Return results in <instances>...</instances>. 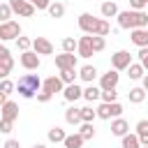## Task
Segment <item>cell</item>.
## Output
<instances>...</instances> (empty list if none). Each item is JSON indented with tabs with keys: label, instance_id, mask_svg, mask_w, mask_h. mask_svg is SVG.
<instances>
[{
	"label": "cell",
	"instance_id": "277c9868",
	"mask_svg": "<svg viewBox=\"0 0 148 148\" xmlns=\"http://www.w3.org/2000/svg\"><path fill=\"white\" fill-rule=\"evenodd\" d=\"M95 111H97V118H102V120H109V118H120V113H123V104H118V102H111V104L102 102Z\"/></svg>",
	"mask_w": 148,
	"mask_h": 148
},
{
	"label": "cell",
	"instance_id": "836d02e7",
	"mask_svg": "<svg viewBox=\"0 0 148 148\" xmlns=\"http://www.w3.org/2000/svg\"><path fill=\"white\" fill-rule=\"evenodd\" d=\"M12 7H9V2H0V23H7V21H12Z\"/></svg>",
	"mask_w": 148,
	"mask_h": 148
},
{
	"label": "cell",
	"instance_id": "ba28073f",
	"mask_svg": "<svg viewBox=\"0 0 148 148\" xmlns=\"http://www.w3.org/2000/svg\"><path fill=\"white\" fill-rule=\"evenodd\" d=\"M18 60H21L23 69H28V72L39 69V65H42V60H39V56H37L35 51H23V53L18 56Z\"/></svg>",
	"mask_w": 148,
	"mask_h": 148
},
{
	"label": "cell",
	"instance_id": "f6af8a7d",
	"mask_svg": "<svg viewBox=\"0 0 148 148\" xmlns=\"http://www.w3.org/2000/svg\"><path fill=\"white\" fill-rule=\"evenodd\" d=\"M5 58H12L9 56V49L7 46H0V60H5Z\"/></svg>",
	"mask_w": 148,
	"mask_h": 148
},
{
	"label": "cell",
	"instance_id": "8992f818",
	"mask_svg": "<svg viewBox=\"0 0 148 148\" xmlns=\"http://www.w3.org/2000/svg\"><path fill=\"white\" fill-rule=\"evenodd\" d=\"M130 65H132V53H130V51H116V53L111 56V69L123 72V69H127Z\"/></svg>",
	"mask_w": 148,
	"mask_h": 148
},
{
	"label": "cell",
	"instance_id": "1f68e13d",
	"mask_svg": "<svg viewBox=\"0 0 148 148\" xmlns=\"http://www.w3.org/2000/svg\"><path fill=\"white\" fill-rule=\"evenodd\" d=\"M97 118V111L92 106H81V123H92Z\"/></svg>",
	"mask_w": 148,
	"mask_h": 148
},
{
	"label": "cell",
	"instance_id": "9a60e30c",
	"mask_svg": "<svg viewBox=\"0 0 148 148\" xmlns=\"http://www.w3.org/2000/svg\"><path fill=\"white\" fill-rule=\"evenodd\" d=\"M2 118H7V120H12V123H16V120H18V104H16V102H12V99H7V102L2 104Z\"/></svg>",
	"mask_w": 148,
	"mask_h": 148
},
{
	"label": "cell",
	"instance_id": "4316f807",
	"mask_svg": "<svg viewBox=\"0 0 148 148\" xmlns=\"http://www.w3.org/2000/svg\"><path fill=\"white\" fill-rule=\"evenodd\" d=\"M46 12H49L51 18H62V16H65V5H62V2H51Z\"/></svg>",
	"mask_w": 148,
	"mask_h": 148
},
{
	"label": "cell",
	"instance_id": "484cf974",
	"mask_svg": "<svg viewBox=\"0 0 148 148\" xmlns=\"http://www.w3.org/2000/svg\"><path fill=\"white\" fill-rule=\"evenodd\" d=\"M12 69H14V58H5V60H0V81H2V79H9Z\"/></svg>",
	"mask_w": 148,
	"mask_h": 148
},
{
	"label": "cell",
	"instance_id": "5b68a950",
	"mask_svg": "<svg viewBox=\"0 0 148 148\" xmlns=\"http://www.w3.org/2000/svg\"><path fill=\"white\" fill-rule=\"evenodd\" d=\"M21 37V25L18 21H7V23H0V42H9V39H18Z\"/></svg>",
	"mask_w": 148,
	"mask_h": 148
},
{
	"label": "cell",
	"instance_id": "3957f363",
	"mask_svg": "<svg viewBox=\"0 0 148 148\" xmlns=\"http://www.w3.org/2000/svg\"><path fill=\"white\" fill-rule=\"evenodd\" d=\"M16 90H18L21 97L32 99V97H37V92L42 90V79H39L37 74H23V76L16 81Z\"/></svg>",
	"mask_w": 148,
	"mask_h": 148
},
{
	"label": "cell",
	"instance_id": "7bdbcfd3",
	"mask_svg": "<svg viewBox=\"0 0 148 148\" xmlns=\"http://www.w3.org/2000/svg\"><path fill=\"white\" fill-rule=\"evenodd\" d=\"M51 97H53V95H51V92H46V90H39V92H37V102H42V104L51 102Z\"/></svg>",
	"mask_w": 148,
	"mask_h": 148
},
{
	"label": "cell",
	"instance_id": "d6986e66",
	"mask_svg": "<svg viewBox=\"0 0 148 148\" xmlns=\"http://www.w3.org/2000/svg\"><path fill=\"white\" fill-rule=\"evenodd\" d=\"M99 12H102L104 18H113V16H118L120 9H118V5H116L113 0H106V2H102V9H99Z\"/></svg>",
	"mask_w": 148,
	"mask_h": 148
},
{
	"label": "cell",
	"instance_id": "4fadbf2b",
	"mask_svg": "<svg viewBox=\"0 0 148 148\" xmlns=\"http://www.w3.org/2000/svg\"><path fill=\"white\" fill-rule=\"evenodd\" d=\"M130 39L134 46L139 49H146L148 46V28H136V30H130Z\"/></svg>",
	"mask_w": 148,
	"mask_h": 148
},
{
	"label": "cell",
	"instance_id": "7c38bea8",
	"mask_svg": "<svg viewBox=\"0 0 148 148\" xmlns=\"http://www.w3.org/2000/svg\"><path fill=\"white\" fill-rule=\"evenodd\" d=\"M32 51L37 56H51L53 53V44L46 39V37H35L32 39Z\"/></svg>",
	"mask_w": 148,
	"mask_h": 148
},
{
	"label": "cell",
	"instance_id": "30bf717a",
	"mask_svg": "<svg viewBox=\"0 0 148 148\" xmlns=\"http://www.w3.org/2000/svg\"><path fill=\"white\" fill-rule=\"evenodd\" d=\"M118 81H120V74H118L116 69H109L106 74L99 76V88H102V90H113V88L118 86Z\"/></svg>",
	"mask_w": 148,
	"mask_h": 148
},
{
	"label": "cell",
	"instance_id": "8fae6325",
	"mask_svg": "<svg viewBox=\"0 0 148 148\" xmlns=\"http://www.w3.org/2000/svg\"><path fill=\"white\" fill-rule=\"evenodd\" d=\"M42 90H46V92H51V95H56V92H62L65 90V83H62V79L60 76H49V79H44L42 81Z\"/></svg>",
	"mask_w": 148,
	"mask_h": 148
},
{
	"label": "cell",
	"instance_id": "44dd1931",
	"mask_svg": "<svg viewBox=\"0 0 148 148\" xmlns=\"http://www.w3.org/2000/svg\"><path fill=\"white\" fill-rule=\"evenodd\" d=\"M83 99H88V102H97V99H102V88L88 83V88H83Z\"/></svg>",
	"mask_w": 148,
	"mask_h": 148
},
{
	"label": "cell",
	"instance_id": "e575fe53",
	"mask_svg": "<svg viewBox=\"0 0 148 148\" xmlns=\"http://www.w3.org/2000/svg\"><path fill=\"white\" fill-rule=\"evenodd\" d=\"M90 42H92V51H95V53L104 51V46H106V39L99 37V35H90Z\"/></svg>",
	"mask_w": 148,
	"mask_h": 148
},
{
	"label": "cell",
	"instance_id": "f35d334b",
	"mask_svg": "<svg viewBox=\"0 0 148 148\" xmlns=\"http://www.w3.org/2000/svg\"><path fill=\"white\" fill-rule=\"evenodd\" d=\"M143 7H148V0H130V9L143 12Z\"/></svg>",
	"mask_w": 148,
	"mask_h": 148
},
{
	"label": "cell",
	"instance_id": "4dcf8cb0",
	"mask_svg": "<svg viewBox=\"0 0 148 148\" xmlns=\"http://www.w3.org/2000/svg\"><path fill=\"white\" fill-rule=\"evenodd\" d=\"M58 76L62 79L65 86H69V83H76V76H79V74H76V69H62Z\"/></svg>",
	"mask_w": 148,
	"mask_h": 148
},
{
	"label": "cell",
	"instance_id": "8d00e7d4",
	"mask_svg": "<svg viewBox=\"0 0 148 148\" xmlns=\"http://www.w3.org/2000/svg\"><path fill=\"white\" fill-rule=\"evenodd\" d=\"M12 90H16V83H14V81H9V79H2V81H0V92L9 95Z\"/></svg>",
	"mask_w": 148,
	"mask_h": 148
},
{
	"label": "cell",
	"instance_id": "2e32d148",
	"mask_svg": "<svg viewBox=\"0 0 148 148\" xmlns=\"http://www.w3.org/2000/svg\"><path fill=\"white\" fill-rule=\"evenodd\" d=\"M111 134H116V136H125V134H130V123L125 120V118H113V123H111Z\"/></svg>",
	"mask_w": 148,
	"mask_h": 148
},
{
	"label": "cell",
	"instance_id": "cb8c5ba5",
	"mask_svg": "<svg viewBox=\"0 0 148 148\" xmlns=\"http://www.w3.org/2000/svg\"><path fill=\"white\" fill-rule=\"evenodd\" d=\"M136 136H139L141 146H148V120L146 118L136 123Z\"/></svg>",
	"mask_w": 148,
	"mask_h": 148
},
{
	"label": "cell",
	"instance_id": "52a82bcc",
	"mask_svg": "<svg viewBox=\"0 0 148 148\" xmlns=\"http://www.w3.org/2000/svg\"><path fill=\"white\" fill-rule=\"evenodd\" d=\"M9 7H12L14 14H18V16H23V18L35 16V7H32L28 0H9Z\"/></svg>",
	"mask_w": 148,
	"mask_h": 148
},
{
	"label": "cell",
	"instance_id": "816d5d0a",
	"mask_svg": "<svg viewBox=\"0 0 148 148\" xmlns=\"http://www.w3.org/2000/svg\"><path fill=\"white\" fill-rule=\"evenodd\" d=\"M0 46H2V44H0Z\"/></svg>",
	"mask_w": 148,
	"mask_h": 148
},
{
	"label": "cell",
	"instance_id": "d4e9b609",
	"mask_svg": "<svg viewBox=\"0 0 148 148\" xmlns=\"http://www.w3.org/2000/svg\"><path fill=\"white\" fill-rule=\"evenodd\" d=\"M65 136H67V134H65V130H62V127H58V125L49 130V141H51V143H62V141H65Z\"/></svg>",
	"mask_w": 148,
	"mask_h": 148
},
{
	"label": "cell",
	"instance_id": "7dc6e473",
	"mask_svg": "<svg viewBox=\"0 0 148 148\" xmlns=\"http://www.w3.org/2000/svg\"><path fill=\"white\" fill-rule=\"evenodd\" d=\"M5 102H7V95H5V92H0V106H2Z\"/></svg>",
	"mask_w": 148,
	"mask_h": 148
},
{
	"label": "cell",
	"instance_id": "6da1fadb",
	"mask_svg": "<svg viewBox=\"0 0 148 148\" xmlns=\"http://www.w3.org/2000/svg\"><path fill=\"white\" fill-rule=\"evenodd\" d=\"M79 28L86 32V35H99V37H106L111 32V25L106 18H97L92 16L90 12H83L79 16Z\"/></svg>",
	"mask_w": 148,
	"mask_h": 148
},
{
	"label": "cell",
	"instance_id": "7402d4cb",
	"mask_svg": "<svg viewBox=\"0 0 148 148\" xmlns=\"http://www.w3.org/2000/svg\"><path fill=\"white\" fill-rule=\"evenodd\" d=\"M65 120H67V125H81V109H76V106H69L67 111H65Z\"/></svg>",
	"mask_w": 148,
	"mask_h": 148
},
{
	"label": "cell",
	"instance_id": "7a4b0ae2",
	"mask_svg": "<svg viewBox=\"0 0 148 148\" xmlns=\"http://www.w3.org/2000/svg\"><path fill=\"white\" fill-rule=\"evenodd\" d=\"M118 25L123 30H136V28H148V14L146 12H134V9H125L118 12Z\"/></svg>",
	"mask_w": 148,
	"mask_h": 148
},
{
	"label": "cell",
	"instance_id": "681fc988",
	"mask_svg": "<svg viewBox=\"0 0 148 148\" xmlns=\"http://www.w3.org/2000/svg\"><path fill=\"white\" fill-rule=\"evenodd\" d=\"M0 118H2V106H0Z\"/></svg>",
	"mask_w": 148,
	"mask_h": 148
},
{
	"label": "cell",
	"instance_id": "60d3db41",
	"mask_svg": "<svg viewBox=\"0 0 148 148\" xmlns=\"http://www.w3.org/2000/svg\"><path fill=\"white\" fill-rule=\"evenodd\" d=\"M35 9H49V5H51V0H28Z\"/></svg>",
	"mask_w": 148,
	"mask_h": 148
},
{
	"label": "cell",
	"instance_id": "c3c4849f",
	"mask_svg": "<svg viewBox=\"0 0 148 148\" xmlns=\"http://www.w3.org/2000/svg\"><path fill=\"white\" fill-rule=\"evenodd\" d=\"M32 148H46V146H44V143H35Z\"/></svg>",
	"mask_w": 148,
	"mask_h": 148
},
{
	"label": "cell",
	"instance_id": "ac0fdd59",
	"mask_svg": "<svg viewBox=\"0 0 148 148\" xmlns=\"http://www.w3.org/2000/svg\"><path fill=\"white\" fill-rule=\"evenodd\" d=\"M79 76H81V81L92 83V81L97 79V67H95V65H83V67L79 69Z\"/></svg>",
	"mask_w": 148,
	"mask_h": 148
},
{
	"label": "cell",
	"instance_id": "9c48e42d",
	"mask_svg": "<svg viewBox=\"0 0 148 148\" xmlns=\"http://www.w3.org/2000/svg\"><path fill=\"white\" fill-rule=\"evenodd\" d=\"M76 62H79V56L74 53H60L56 56V67L62 72V69H76Z\"/></svg>",
	"mask_w": 148,
	"mask_h": 148
},
{
	"label": "cell",
	"instance_id": "5bb4252c",
	"mask_svg": "<svg viewBox=\"0 0 148 148\" xmlns=\"http://www.w3.org/2000/svg\"><path fill=\"white\" fill-rule=\"evenodd\" d=\"M62 97H65V102H76V99L83 97V88H81L79 83H69V86H65Z\"/></svg>",
	"mask_w": 148,
	"mask_h": 148
},
{
	"label": "cell",
	"instance_id": "603a6c76",
	"mask_svg": "<svg viewBox=\"0 0 148 148\" xmlns=\"http://www.w3.org/2000/svg\"><path fill=\"white\" fill-rule=\"evenodd\" d=\"M86 141H83V136L79 134V132H74V134H67L65 136V141H62V146L65 148H81Z\"/></svg>",
	"mask_w": 148,
	"mask_h": 148
},
{
	"label": "cell",
	"instance_id": "f1b7e54d",
	"mask_svg": "<svg viewBox=\"0 0 148 148\" xmlns=\"http://www.w3.org/2000/svg\"><path fill=\"white\" fill-rule=\"evenodd\" d=\"M79 134L83 136V141H90V139L95 136V127H92V123H81V127H79Z\"/></svg>",
	"mask_w": 148,
	"mask_h": 148
},
{
	"label": "cell",
	"instance_id": "f546056e",
	"mask_svg": "<svg viewBox=\"0 0 148 148\" xmlns=\"http://www.w3.org/2000/svg\"><path fill=\"white\" fill-rule=\"evenodd\" d=\"M76 49H79V39H74V37L62 39V53H74Z\"/></svg>",
	"mask_w": 148,
	"mask_h": 148
},
{
	"label": "cell",
	"instance_id": "ab89813d",
	"mask_svg": "<svg viewBox=\"0 0 148 148\" xmlns=\"http://www.w3.org/2000/svg\"><path fill=\"white\" fill-rule=\"evenodd\" d=\"M12 127H14V123H12V120L0 118V132H2V134H9V132H12Z\"/></svg>",
	"mask_w": 148,
	"mask_h": 148
},
{
	"label": "cell",
	"instance_id": "ffe728a7",
	"mask_svg": "<svg viewBox=\"0 0 148 148\" xmlns=\"http://www.w3.org/2000/svg\"><path fill=\"white\" fill-rule=\"evenodd\" d=\"M143 74H146V69H143V65H141V62H132V65L127 67V76H130L132 81H141V79H143Z\"/></svg>",
	"mask_w": 148,
	"mask_h": 148
},
{
	"label": "cell",
	"instance_id": "ee69618b",
	"mask_svg": "<svg viewBox=\"0 0 148 148\" xmlns=\"http://www.w3.org/2000/svg\"><path fill=\"white\" fill-rule=\"evenodd\" d=\"M2 148H21V143H18V139H7Z\"/></svg>",
	"mask_w": 148,
	"mask_h": 148
},
{
	"label": "cell",
	"instance_id": "83f0119b",
	"mask_svg": "<svg viewBox=\"0 0 148 148\" xmlns=\"http://www.w3.org/2000/svg\"><path fill=\"white\" fill-rule=\"evenodd\" d=\"M127 97H130L132 104H141V102L146 99V90H143V88H130Z\"/></svg>",
	"mask_w": 148,
	"mask_h": 148
},
{
	"label": "cell",
	"instance_id": "bcb514c9",
	"mask_svg": "<svg viewBox=\"0 0 148 148\" xmlns=\"http://www.w3.org/2000/svg\"><path fill=\"white\" fill-rule=\"evenodd\" d=\"M141 88L148 92V74H143V79H141Z\"/></svg>",
	"mask_w": 148,
	"mask_h": 148
},
{
	"label": "cell",
	"instance_id": "b9f144b4",
	"mask_svg": "<svg viewBox=\"0 0 148 148\" xmlns=\"http://www.w3.org/2000/svg\"><path fill=\"white\" fill-rule=\"evenodd\" d=\"M139 60H141L143 69L148 72V46H146V49H139Z\"/></svg>",
	"mask_w": 148,
	"mask_h": 148
},
{
	"label": "cell",
	"instance_id": "74e56055",
	"mask_svg": "<svg viewBox=\"0 0 148 148\" xmlns=\"http://www.w3.org/2000/svg\"><path fill=\"white\" fill-rule=\"evenodd\" d=\"M16 46L21 49V53H23V51H30V46H32V39H28V37H18V39H16Z\"/></svg>",
	"mask_w": 148,
	"mask_h": 148
},
{
	"label": "cell",
	"instance_id": "d590c367",
	"mask_svg": "<svg viewBox=\"0 0 148 148\" xmlns=\"http://www.w3.org/2000/svg\"><path fill=\"white\" fill-rule=\"evenodd\" d=\"M102 102H106V104L118 102V90H116V88H113V90H102Z\"/></svg>",
	"mask_w": 148,
	"mask_h": 148
},
{
	"label": "cell",
	"instance_id": "e0dca14e",
	"mask_svg": "<svg viewBox=\"0 0 148 148\" xmlns=\"http://www.w3.org/2000/svg\"><path fill=\"white\" fill-rule=\"evenodd\" d=\"M76 51H79V56H81V58H92V53H95V51H92L90 35H83V37L79 39V49H76Z\"/></svg>",
	"mask_w": 148,
	"mask_h": 148
},
{
	"label": "cell",
	"instance_id": "f907efd6",
	"mask_svg": "<svg viewBox=\"0 0 148 148\" xmlns=\"http://www.w3.org/2000/svg\"><path fill=\"white\" fill-rule=\"evenodd\" d=\"M141 148H148V146H141Z\"/></svg>",
	"mask_w": 148,
	"mask_h": 148
},
{
	"label": "cell",
	"instance_id": "d6a6232c",
	"mask_svg": "<svg viewBox=\"0 0 148 148\" xmlns=\"http://www.w3.org/2000/svg\"><path fill=\"white\" fill-rule=\"evenodd\" d=\"M123 148H141V141L136 134H125L123 136Z\"/></svg>",
	"mask_w": 148,
	"mask_h": 148
}]
</instances>
